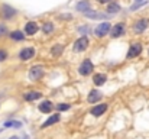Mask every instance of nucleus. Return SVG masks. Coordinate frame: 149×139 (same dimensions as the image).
<instances>
[{
	"mask_svg": "<svg viewBox=\"0 0 149 139\" xmlns=\"http://www.w3.org/2000/svg\"><path fill=\"white\" fill-rule=\"evenodd\" d=\"M19 15V10L9 3H0V19L3 22H10Z\"/></svg>",
	"mask_w": 149,
	"mask_h": 139,
	"instance_id": "1",
	"label": "nucleus"
},
{
	"mask_svg": "<svg viewBox=\"0 0 149 139\" xmlns=\"http://www.w3.org/2000/svg\"><path fill=\"white\" fill-rule=\"evenodd\" d=\"M90 38L86 36V35H81L80 38H77L74 42H72V52L75 54H83L86 52L88 48H90Z\"/></svg>",
	"mask_w": 149,
	"mask_h": 139,
	"instance_id": "2",
	"label": "nucleus"
},
{
	"mask_svg": "<svg viewBox=\"0 0 149 139\" xmlns=\"http://www.w3.org/2000/svg\"><path fill=\"white\" fill-rule=\"evenodd\" d=\"M125 35H126V23H125V22H117V23H114V25L110 28V31H109V36H110L111 39H119V38L125 36Z\"/></svg>",
	"mask_w": 149,
	"mask_h": 139,
	"instance_id": "3",
	"label": "nucleus"
},
{
	"mask_svg": "<svg viewBox=\"0 0 149 139\" xmlns=\"http://www.w3.org/2000/svg\"><path fill=\"white\" fill-rule=\"evenodd\" d=\"M149 28V17H139L132 23V32L135 35H142Z\"/></svg>",
	"mask_w": 149,
	"mask_h": 139,
	"instance_id": "4",
	"label": "nucleus"
},
{
	"mask_svg": "<svg viewBox=\"0 0 149 139\" xmlns=\"http://www.w3.org/2000/svg\"><path fill=\"white\" fill-rule=\"evenodd\" d=\"M35 55H36V49H35V46H32V45L23 46V48L17 52V58H19V61H22V62H28V61L33 59Z\"/></svg>",
	"mask_w": 149,
	"mask_h": 139,
	"instance_id": "5",
	"label": "nucleus"
},
{
	"mask_svg": "<svg viewBox=\"0 0 149 139\" xmlns=\"http://www.w3.org/2000/svg\"><path fill=\"white\" fill-rule=\"evenodd\" d=\"M111 28V23L109 20H103L101 23H99L96 28H94V36L97 39H104L106 36H109V31Z\"/></svg>",
	"mask_w": 149,
	"mask_h": 139,
	"instance_id": "6",
	"label": "nucleus"
},
{
	"mask_svg": "<svg viewBox=\"0 0 149 139\" xmlns=\"http://www.w3.org/2000/svg\"><path fill=\"white\" fill-rule=\"evenodd\" d=\"M78 74L81 75V77H88L90 74H93V71H94V64H93V61L90 59V58H86V59H83L81 61V64L78 65Z\"/></svg>",
	"mask_w": 149,
	"mask_h": 139,
	"instance_id": "7",
	"label": "nucleus"
},
{
	"mask_svg": "<svg viewBox=\"0 0 149 139\" xmlns=\"http://www.w3.org/2000/svg\"><path fill=\"white\" fill-rule=\"evenodd\" d=\"M44 74H45V67H44L42 64H35V65H32V67L29 68V71H28V77H29V80H32V81L41 80V78L44 77Z\"/></svg>",
	"mask_w": 149,
	"mask_h": 139,
	"instance_id": "8",
	"label": "nucleus"
},
{
	"mask_svg": "<svg viewBox=\"0 0 149 139\" xmlns=\"http://www.w3.org/2000/svg\"><path fill=\"white\" fill-rule=\"evenodd\" d=\"M143 51V45L142 42H132L129 45V49H127V54H126V59H135L138 58Z\"/></svg>",
	"mask_w": 149,
	"mask_h": 139,
	"instance_id": "9",
	"label": "nucleus"
},
{
	"mask_svg": "<svg viewBox=\"0 0 149 139\" xmlns=\"http://www.w3.org/2000/svg\"><path fill=\"white\" fill-rule=\"evenodd\" d=\"M38 32H39V25H38V22H35V20H28V22L25 23V28H23L25 36H35Z\"/></svg>",
	"mask_w": 149,
	"mask_h": 139,
	"instance_id": "10",
	"label": "nucleus"
},
{
	"mask_svg": "<svg viewBox=\"0 0 149 139\" xmlns=\"http://www.w3.org/2000/svg\"><path fill=\"white\" fill-rule=\"evenodd\" d=\"M83 15H84L86 17L91 19V20H100V19H109V17H113V16H110V15H107V13H103V12H99V10H93V9L84 12Z\"/></svg>",
	"mask_w": 149,
	"mask_h": 139,
	"instance_id": "11",
	"label": "nucleus"
},
{
	"mask_svg": "<svg viewBox=\"0 0 149 139\" xmlns=\"http://www.w3.org/2000/svg\"><path fill=\"white\" fill-rule=\"evenodd\" d=\"M107 109H109L107 103H100V104H96V106H93L90 109V115L94 116V117H100V116H103L107 112Z\"/></svg>",
	"mask_w": 149,
	"mask_h": 139,
	"instance_id": "12",
	"label": "nucleus"
},
{
	"mask_svg": "<svg viewBox=\"0 0 149 139\" xmlns=\"http://www.w3.org/2000/svg\"><path fill=\"white\" fill-rule=\"evenodd\" d=\"M7 38H9L12 42H23V41L26 39V36H25L23 31H20V29H13V31H9Z\"/></svg>",
	"mask_w": 149,
	"mask_h": 139,
	"instance_id": "13",
	"label": "nucleus"
},
{
	"mask_svg": "<svg viewBox=\"0 0 149 139\" xmlns=\"http://www.w3.org/2000/svg\"><path fill=\"white\" fill-rule=\"evenodd\" d=\"M106 6H107V7H106V12H107V15H110V16L119 15V13L122 12V6H120L119 1H116V0H111V1L107 3Z\"/></svg>",
	"mask_w": 149,
	"mask_h": 139,
	"instance_id": "14",
	"label": "nucleus"
},
{
	"mask_svg": "<svg viewBox=\"0 0 149 139\" xmlns=\"http://www.w3.org/2000/svg\"><path fill=\"white\" fill-rule=\"evenodd\" d=\"M103 98V93L97 90V89H93L90 90L88 94H87V101L91 103V104H96V103H100V100Z\"/></svg>",
	"mask_w": 149,
	"mask_h": 139,
	"instance_id": "15",
	"label": "nucleus"
},
{
	"mask_svg": "<svg viewBox=\"0 0 149 139\" xmlns=\"http://www.w3.org/2000/svg\"><path fill=\"white\" fill-rule=\"evenodd\" d=\"M59 120H61V115H59V113H54V115H51L41 125V129H47V128H49V126H54V125H56Z\"/></svg>",
	"mask_w": 149,
	"mask_h": 139,
	"instance_id": "16",
	"label": "nucleus"
},
{
	"mask_svg": "<svg viewBox=\"0 0 149 139\" xmlns=\"http://www.w3.org/2000/svg\"><path fill=\"white\" fill-rule=\"evenodd\" d=\"M41 97H42V92H38V90H29L23 93L25 101H35V100H39Z\"/></svg>",
	"mask_w": 149,
	"mask_h": 139,
	"instance_id": "17",
	"label": "nucleus"
},
{
	"mask_svg": "<svg viewBox=\"0 0 149 139\" xmlns=\"http://www.w3.org/2000/svg\"><path fill=\"white\" fill-rule=\"evenodd\" d=\"M52 109H54V103H52L51 100H42V101L38 104V110H39L41 113H45V115L51 113Z\"/></svg>",
	"mask_w": 149,
	"mask_h": 139,
	"instance_id": "18",
	"label": "nucleus"
},
{
	"mask_svg": "<svg viewBox=\"0 0 149 139\" xmlns=\"http://www.w3.org/2000/svg\"><path fill=\"white\" fill-rule=\"evenodd\" d=\"M93 83H94L96 87L104 86V84L107 83V75H106L104 73H97V74H94V75H93Z\"/></svg>",
	"mask_w": 149,
	"mask_h": 139,
	"instance_id": "19",
	"label": "nucleus"
},
{
	"mask_svg": "<svg viewBox=\"0 0 149 139\" xmlns=\"http://www.w3.org/2000/svg\"><path fill=\"white\" fill-rule=\"evenodd\" d=\"M90 9H91V1L90 0H80L75 4V10L77 12H81V13H84V12H87Z\"/></svg>",
	"mask_w": 149,
	"mask_h": 139,
	"instance_id": "20",
	"label": "nucleus"
},
{
	"mask_svg": "<svg viewBox=\"0 0 149 139\" xmlns=\"http://www.w3.org/2000/svg\"><path fill=\"white\" fill-rule=\"evenodd\" d=\"M51 57L52 58H58V57H61L62 55V52H64V45L62 44H55V45L51 46Z\"/></svg>",
	"mask_w": 149,
	"mask_h": 139,
	"instance_id": "21",
	"label": "nucleus"
},
{
	"mask_svg": "<svg viewBox=\"0 0 149 139\" xmlns=\"http://www.w3.org/2000/svg\"><path fill=\"white\" fill-rule=\"evenodd\" d=\"M3 128L4 129H19V128H22V122L10 119V120H6L3 123Z\"/></svg>",
	"mask_w": 149,
	"mask_h": 139,
	"instance_id": "22",
	"label": "nucleus"
},
{
	"mask_svg": "<svg viewBox=\"0 0 149 139\" xmlns=\"http://www.w3.org/2000/svg\"><path fill=\"white\" fill-rule=\"evenodd\" d=\"M41 29H42V32H44L45 35H51V34L55 31V25H54L52 22H44Z\"/></svg>",
	"mask_w": 149,
	"mask_h": 139,
	"instance_id": "23",
	"label": "nucleus"
},
{
	"mask_svg": "<svg viewBox=\"0 0 149 139\" xmlns=\"http://www.w3.org/2000/svg\"><path fill=\"white\" fill-rule=\"evenodd\" d=\"M9 26H7V23H4L3 20H0V39H3V38H7V34H9Z\"/></svg>",
	"mask_w": 149,
	"mask_h": 139,
	"instance_id": "24",
	"label": "nucleus"
},
{
	"mask_svg": "<svg viewBox=\"0 0 149 139\" xmlns=\"http://www.w3.org/2000/svg\"><path fill=\"white\" fill-rule=\"evenodd\" d=\"M9 58H10V52L6 48H0V64L1 62H6Z\"/></svg>",
	"mask_w": 149,
	"mask_h": 139,
	"instance_id": "25",
	"label": "nucleus"
},
{
	"mask_svg": "<svg viewBox=\"0 0 149 139\" xmlns=\"http://www.w3.org/2000/svg\"><path fill=\"white\" fill-rule=\"evenodd\" d=\"M145 4H148V0H143V1H135L132 6H130V12H136V10H139L141 7H143Z\"/></svg>",
	"mask_w": 149,
	"mask_h": 139,
	"instance_id": "26",
	"label": "nucleus"
},
{
	"mask_svg": "<svg viewBox=\"0 0 149 139\" xmlns=\"http://www.w3.org/2000/svg\"><path fill=\"white\" fill-rule=\"evenodd\" d=\"M55 107L58 112H67L71 109V104L70 103H58V104H55Z\"/></svg>",
	"mask_w": 149,
	"mask_h": 139,
	"instance_id": "27",
	"label": "nucleus"
},
{
	"mask_svg": "<svg viewBox=\"0 0 149 139\" xmlns=\"http://www.w3.org/2000/svg\"><path fill=\"white\" fill-rule=\"evenodd\" d=\"M78 32H80L81 35H86V36H87V34L90 32V26H88V25H86V26H81V28H78Z\"/></svg>",
	"mask_w": 149,
	"mask_h": 139,
	"instance_id": "28",
	"label": "nucleus"
},
{
	"mask_svg": "<svg viewBox=\"0 0 149 139\" xmlns=\"http://www.w3.org/2000/svg\"><path fill=\"white\" fill-rule=\"evenodd\" d=\"M97 1V4H107V3H110L111 0H96Z\"/></svg>",
	"mask_w": 149,
	"mask_h": 139,
	"instance_id": "29",
	"label": "nucleus"
},
{
	"mask_svg": "<svg viewBox=\"0 0 149 139\" xmlns=\"http://www.w3.org/2000/svg\"><path fill=\"white\" fill-rule=\"evenodd\" d=\"M9 139H20V138H19V136H10Z\"/></svg>",
	"mask_w": 149,
	"mask_h": 139,
	"instance_id": "30",
	"label": "nucleus"
},
{
	"mask_svg": "<svg viewBox=\"0 0 149 139\" xmlns=\"http://www.w3.org/2000/svg\"><path fill=\"white\" fill-rule=\"evenodd\" d=\"M135 1H143V0H135Z\"/></svg>",
	"mask_w": 149,
	"mask_h": 139,
	"instance_id": "31",
	"label": "nucleus"
},
{
	"mask_svg": "<svg viewBox=\"0 0 149 139\" xmlns=\"http://www.w3.org/2000/svg\"><path fill=\"white\" fill-rule=\"evenodd\" d=\"M148 52H149V49H148Z\"/></svg>",
	"mask_w": 149,
	"mask_h": 139,
	"instance_id": "32",
	"label": "nucleus"
}]
</instances>
